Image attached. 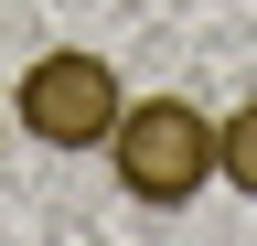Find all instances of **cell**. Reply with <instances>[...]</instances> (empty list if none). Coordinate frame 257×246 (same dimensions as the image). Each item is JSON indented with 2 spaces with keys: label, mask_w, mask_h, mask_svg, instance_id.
Wrapping results in <instances>:
<instances>
[{
  "label": "cell",
  "mask_w": 257,
  "mask_h": 246,
  "mask_svg": "<svg viewBox=\"0 0 257 246\" xmlns=\"http://www.w3.org/2000/svg\"><path fill=\"white\" fill-rule=\"evenodd\" d=\"M107 161H118V193L128 203H193L214 182V118L193 97H128L118 129H107Z\"/></svg>",
  "instance_id": "cell-1"
},
{
  "label": "cell",
  "mask_w": 257,
  "mask_h": 246,
  "mask_svg": "<svg viewBox=\"0 0 257 246\" xmlns=\"http://www.w3.org/2000/svg\"><path fill=\"white\" fill-rule=\"evenodd\" d=\"M118 107H128V86H118V65H107V54H86V43L32 54V65H22V86H11V129H32L43 150H107Z\"/></svg>",
  "instance_id": "cell-2"
},
{
  "label": "cell",
  "mask_w": 257,
  "mask_h": 246,
  "mask_svg": "<svg viewBox=\"0 0 257 246\" xmlns=\"http://www.w3.org/2000/svg\"><path fill=\"white\" fill-rule=\"evenodd\" d=\"M214 182H236V193L257 203V97L236 118H214Z\"/></svg>",
  "instance_id": "cell-3"
}]
</instances>
